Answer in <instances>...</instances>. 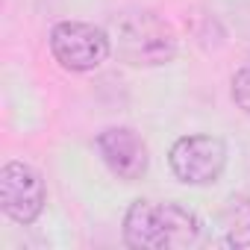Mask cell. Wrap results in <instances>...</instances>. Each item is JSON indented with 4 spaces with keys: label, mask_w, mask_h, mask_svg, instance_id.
<instances>
[{
    "label": "cell",
    "mask_w": 250,
    "mask_h": 250,
    "mask_svg": "<svg viewBox=\"0 0 250 250\" xmlns=\"http://www.w3.org/2000/svg\"><path fill=\"white\" fill-rule=\"evenodd\" d=\"M232 100L244 115H250V68H241L232 77Z\"/></svg>",
    "instance_id": "8"
},
{
    "label": "cell",
    "mask_w": 250,
    "mask_h": 250,
    "mask_svg": "<svg viewBox=\"0 0 250 250\" xmlns=\"http://www.w3.org/2000/svg\"><path fill=\"white\" fill-rule=\"evenodd\" d=\"M50 50L65 71L85 74L106 62L112 53V36L85 21H62L50 30Z\"/></svg>",
    "instance_id": "3"
},
{
    "label": "cell",
    "mask_w": 250,
    "mask_h": 250,
    "mask_svg": "<svg viewBox=\"0 0 250 250\" xmlns=\"http://www.w3.org/2000/svg\"><path fill=\"white\" fill-rule=\"evenodd\" d=\"M168 165L186 186H212L227 168V145L218 136H183L174 142Z\"/></svg>",
    "instance_id": "4"
},
{
    "label": "cell",
    "mask_w": 250,
    "mask_h": 250,
    "mask_svg": "<svg viewBox=\"0 0 250 250\" xmlns=\"http://www.w3.org/2000/svg\"><path fill=\"white\" fill-rule=\"evenodd\" d=\"M97 150H100V159L106 162V168L124 183L142 180L150 168V150L133 127L103 130L97 136Z\"/></svg>",
    "instance_id": "6"
},
{
    "label": "cell",
    "mask_w": 250,
    "mask_h": 250,
    "mask_svg": "<svg viewBox=\"0 0 250 250\" xmlns=\"http://www.w3.org/2000/svg\"><path fill=\"white\" fill-rule=\"evenodd\" d=\"M47 203L42 174L27 162H6L0 168V209L18 224H33Z\"/></svg>",
    "instance_id": "5"
},
{
    "label": "cell",
    "mask_w": 250,
    "mask_h": 250,
    "mask_svg": "<svg viewBox=\"0 0 250 250\" xmlns=\"http://www.w3.org/2000/svg\"><path fill=\"white\" fill-rule=\"evenodd\" d=\"M197 238L200 218L174 200H136L124 215V241L136 250H183Z\"/></svg>",
    "instance_id": "1"
},
{
    "label": "cell",
    "mask_w": 250,
    "mask_h": 250,
    "mask_svg": "<svg viewBox=\"0 0 250 250\" xmlns=\"http://www.w3.org/2000/svg\"><path fill=\"white\" fill-rule=\"evenodd\" d=\"M221 232L224 241L232 247H250V197L247 194H232L221 206Z\"/></svg>",
    "instance_id": "7"
},
{
    "label": "cell",
    "mask_w": 250,
    "mask_h": 250,
    "mask_svg": "<svg viewBox=\"0 0 250 250\" xmlns=\"http://www.w3.org/2000/svg\"><path fill=\"white\" fill-rule=\"evenodd\" d=\"M112 44L133 68H159L177 56L174 27L150 9L124 12L112 27Z\"/></svg>",
    "instance_id": "2"
}]
</instances>
